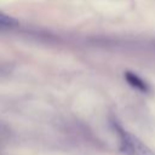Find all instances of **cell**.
Returning <instances> with one entry per match:
<instances>
[{"label": "cell", "instance_id": "6da1fadb", "mask_svg": "<svg viewBox=\"0 0 155 155\" xmlns=\"http://www.w3.org/2000/svg\"><path fill=\"white\" fill-rule=\"evenodd\" d=\"M115 130L120 138V150L126 155H155V153L147 147L140 139L132 133L125 131L120 125L115 124Z\"/></svg>", "mask_w": 155, "mask_h": 155}, {"label": "cell", "instance_id": "7a4b0ae2", "mask_svg": "<svg viewBox=\"0 0 155 155\" xmlns=\"http://www.w3.org/2000/svg\"><path fill=\"white\" fill-rule=\"evenodd\" d=\"M126 80L128 81V84L131 85V86H133L134 88H137V90H139V91H143V92H147L148 90H149V87H148V85L140 79V78H138L137 75H134V74H132V73H126Z\"/></svg>", "mask_w": 155, "mask_h": 155}, {"label": "cell", "instance_id": "3957f363", "mask_svg": "<svg viewBox=\"0 0 155 155\" xmlns=\"http://www.w3.org/2000/svg\"><path fill=\"white\" fill-rule=\"evenodd\" d=\"M17 24L18 22L16 21V18L0 12V29H10V28L16 27Z\"/></svg>", "mask_w": 155, "mask_h": 155}]
</instances>
